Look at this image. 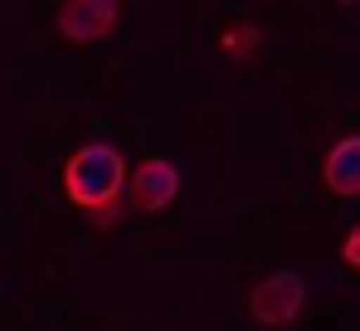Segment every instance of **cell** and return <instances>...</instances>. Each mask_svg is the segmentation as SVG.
<instances>
[{
  "instance_id": "ba28073f",
  "label": "cell",
  "mask_w": 360,
  "mask_h": 331,
  "mask_svg": "<svg viewBox=\"0 0 360 331\" xmlns=\"http://www.w3.org/2000/svg\"><path fill=\"white\" fill-rule=\"evenodd\" d=\"M346 5H351V0H346Z\"/></svg>"
},
{
  "instance_id": "8992f818",
  "label": "cell",
  "mask_w": 360,
  "mask_h": 331,
  "mask_svg": "<svg viewBox=\"0 0 360 331\" xmlns=\"http://www.w3.org/2000/svg\"><path fill=\"white\" fill-rule=\"evenodd\" d=\"M224 54H234V58H253L258 54V44H263V35H258V25H239V30H224Z\"/></svg>"
},
{
  "instance_id": "277c9868",
  "label": "cell",
  "mask_w": 360,
  "mask_h": 331,
  "mask_svg": "<svg viewBox=\"0 0 360 331\" xmlns=\"http://www.w3.org/2000/svg\"><path fill=\"white\" fill-rule=\"evenodd\" d=\"M131 205L136 210H146V215H161L171 200H176L180 190V170L171 161H161V156H151V161H141L136 170H131Z\"/></svg>"
},
{
  "instance_id": "52a82bcc",
  "label": "cell",
  "mask_w": 360,
  "mask_h": 331,
  "mask_svg": "<svg viewBox=\"0 0 360 331\" xmlns=\"http://www.w3.org/2000/svg\"><path fill=\"white\" fill-rule=\"evenodd\" d=\"M341 258L351 263V268H360V224L346 234V244H341Z\"/></svg>"
},
{
  "instance_id": "5b68a950",
  "label": "cell",
  "mask_w": 360,
  "mask_h": 331,
  "mask_svg": "<svg viewBox=\"0 0 360 331\" xmlns=\"http://www.w3.org/2000/svg\"><path fill=\"white\" fill-rule=\"evenodd\" d=\"M321 175H326L331 195H360V137L336 142L326 151V161H321Z\"/></svg>"
},
{
  "instance_id": "6da1fadb",
  "label": "cell",
  "mask_w": 360,
  "mask_h": 331,
  "mask_svg": "<svg viewBox=\"0 0 360 331\" xmlns=\"http://www.w3.org/2000/svg\"><path fill=\"white\" fill-rule=\"evenodd\" d=\"M127 180H131V170L122 161V151L108 146V142L78 146L63 166V195L83 210H98V220H112V205H117Z\"/></svg>"
},
{
  "instance_id": "3957f363",
  "label": "cell",
  "mask_w": 360,
  "mask_h": 331,
  "mask_svg": "<svg viewBox=\"0 0 360 331\" xmlns=\"http://www.w3.org/2000/svg\"><path fill=\"white\" fill-rule=\"evenodd\" d=\"M122 15V0H63L59 5V35L73 44H93L103 35H112Z\"/></svg>"
},
{
  "instance_id": "7a4b0ae2",
  "label": "cell",
  "mask_w": 360,
  "mask_h": 331,
  "mask_svg": "<svg viewBox=\"0 0 360 331\" xmlns=\"http://www.w3.org/2000/svg\"><path fill=\"white\" fill-rule=\"evenodd\" d=\"M302 302H307V282L297 273H268L248 292V312L263 327H292L302 317Z\"/></svg>"
}]
</instances>
